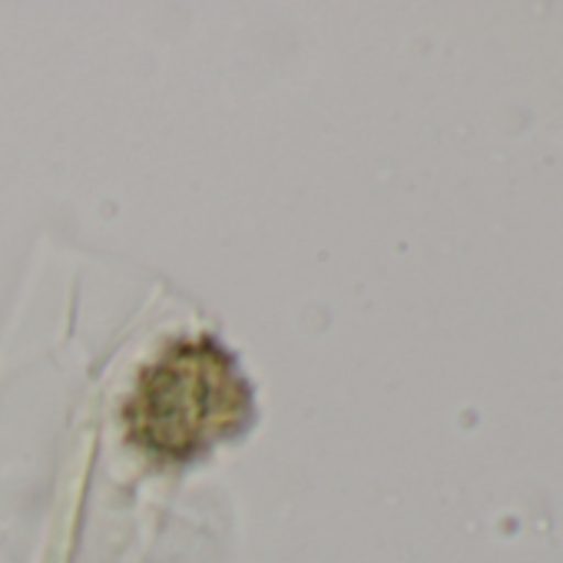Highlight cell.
I'll return each mask as SVG.
<instances>
[{
  "mask_svg": "<svg viewBox=\"0 0 563 563\" xmlns=\"http://www.w3.org/2000/svg\"><path fill=\"white\" fill-rule=\"evenodd\" d=\"M249 408V391L232 358L212 342L173 345L143 375L130 421L140 444L159 454H192L235 428Z\"/></svg>",
  "mask_w": 563,
  "mask_h": 563,
  "instance_id": "cell-1",
  "label": "cell"
}]
</instances>
